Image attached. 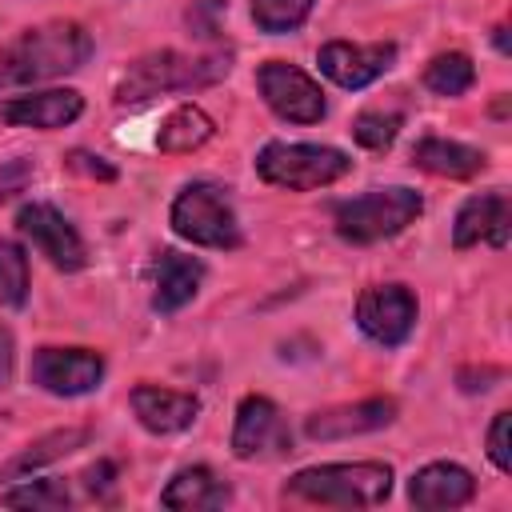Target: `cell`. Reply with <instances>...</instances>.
Returning <instances> with one entry per match:
<instances>
[{
    "mask_svg": "<svg viewBox=\"0 0 512 512\" xmlns=\"http://www.w3.org/2000/svg\"><path fill=\"white\" fill-rule=\"evenodd\" d=\"M92 56V36L72 20H52L40 28H28L12 44L0 48V88L12 84H36L64 72L84 68Z\"/></svg>",
    "mask_w": 512,
    "mask_h": 512,
    "instance_id": "obj_1",
    "label": "cell"
},
{
    "mask_svg": "<svg viewBox=\"0 0 512 512\" xmlns=\"http://www.w3.org/2000/svg\"><path fill=\"white\" fill-rule=\"evenodd\" d=\"M228 56L224 52H208V56H188L176 48H160L140 56L136 64H128V72L116 84V104H144L152 96L164 92H192V88H208L216 80L228 76Z\"/></svg>",
    "mask_w": 512,
    "mask_h": 512,
    "instance_id": "obj_2",
    "label": "cell"
},
{
    "mask_svg": "<svg viewBox=\"0 0 512 512\" xmlns=\"http://www.w3.org/2000/svg\"><path fill=\"white\" fill-rule=\"evenodd\" d=\"M292 500L324 504V508H372L392 492V468L376 460L360 464H316L288 480Z\"/></svg>",
    "mask_w": 512,
    "mask_h": 512,
    "instance_id": "obj_3",
    "label": "cell"
},
{
    "mask_svg": "<svg viewBox=\"0 0 512 512\" xmlns=\"http://www.w3.org/2000/svg\"><path fill=\"white\" fill-rule=\"evenodd\" d=\"M420 208H424V200L416 188H404V184L372 188V192H360V196L336 204V232L352 244H376V240L404 232L420 216Z\"/></svg>",
    "mask_w": 512,
    "mask_h": 512,
    "instance_id": "obj_4",
    "label": "cell"
},
{
    "mask_svg": "<svg viewBox=\"0 0 512 512\" xmlns=\"http://www.w3.org/2000/svg\"><path fill=\"white\" fill-rule=\"evenodd\" d=\"M352 160L340 148L328 144H284L272 140L256 152V172L260 180L288 188V192H308V188H324L336 184L340 176H348Z\"/></svg>",
    "mask_w": 512,
    "mask_h": 512,
    "instance_id": "obj_5",
    "label": "cell"
},
{
    "mask_svg": "<svg viewBox=\"0 0 512 512\" xmlns=\"http://www.w3.org/2000/svg\"><path fill=\"white\" fill-rule=\"evenodd\" d=\"M172 228L176 236L200 244V248H236L240 244V224L228 192L220 184L196 180L172 200Z\"/></svg>",
    "mask_w": 512,
    "mask_h": 512,
    "instance_id": "obj_6",
    "label": "cell"
},
{
    "mask_svg": "<svg viewBox=\"0 0 512 512\" xmlns=\"http://www.w3.org/2000/svg\"><path fill=\"white\" fill-rule=\"evenodd\" d=\"M256 88L264 96V104L292 124H316L324 116V92L316 88V80L308 72H300L296 64L284 60H268L256 72Z\"/></svg>",
    "mask_w": 512,
    "mask_h": 512,
    "instance_id": "obj_7",
    "label": "cell"
},
{
    "mask_svg": "<svg viewBox=\"0 0 512 512\" xmlns=\"http://www.w3.org/2000/svg\"><path fill=\"white\" fill-rule=\"evenodd\" d=\"M16 228L32 240V248H36L40 256H48L52 268H60V272H80V268L88 264V248H84L80 232H76L52 204H44V200L24 204V208L16 212Z\"/></svg>",
    "mask_w": 512,
    "mask_h": 512,
    "instance_id": "obj_8",
    "label": "cell"
},
{
    "mask_svg": "<svg viewBox=\"0 0 512 512\" xmlns=\"http://www.w3.org/2000/svg\"><path fill=\"white\" fill-rule=\"evenodd\" d=\"M356 324L368 340L400 348L416 324V296L404 284H372L356 300Z\"/></svg>",
    "mask_w": 512,
    "mask_h": 512,
    "instance_id": "obj_9",
    "label": "cell"
},
{
    "mask_svg": "<svg viewBox=\"0 0 512 512\" xmlns=\"http://www.w3.org/2000/svg\"><path fill=\"white\" fill-rule=\"evenodd\" d=\"M28 376L52 396H84L104 380V356L92 348H36Z\"/></svg>",
    "mask_w": 512,
    "mask_h": 512,
    "instance_id": "obj_10",
    "label": "cell"
},
{
    "mask_svg": "<svg viewBox=\"0 0 512 512\" xmlns=\"http://www.w3.org/2000/svg\"><path fill=\"white\" fill-rule=\"evenodd\" d=\"M292 448V432L268 396H244L232 424V452L240 460H272Z\"/></svg>",
    "mask_w": 512,
    "mask_h": 512,
    "instance_id": "obj_11",
    "label": "cell"
},
{
    "mask_svg": "<svg viewBox=\"0 0 512 512\" xmlns=\"http://www.w3.org/2000/svg\"><path fill=\"white\" fill-rule=\"evenodd\" d=\"M320 72L340 84V88H364L376 76H384L396 64V48L392 44H348V40H332L316 52Z\"/></svg>",
    "mask_w": 512,
    "mask_h": 512,
    "instance_id": "obj_12",
    "label": "cell"
},
{
    "mask_svg": "<svg viewBox=\"0 0 512 512\" xmlns=\"http://www.w3.org/2000/svg\"><path fill=\"white\" fill-rule=\"evenodd\" d=\"M392 420H396V400L372 396V400H356V404H340V408H324V412L308 416L304 432H308V440H348V436L388 428Z\"/></svg>",
    "mask_w": 512,
    "mask_h": 512,
    "instance_id": "obj_13",
    "label": "cell"
},
{
    "mask_svg": "<svg viewBox=\"0 0 512 512\" xmlns=\"http://www.w3.org/2000/svg\"><path fill=\"white\" fill-rule=\"evenodd\" d=\"M508 228H512V204L504 192H480L472 200H464V208L456 212L452 224V244L456 248H472L480 240L504 248L508 244Z\"/></svg>",
    "mask_w": 512,
    "mask_h": 512,
    "instance_id": "obj_14",
    "label": "cell"
},
{
    "mask_svg": "<svg viewBox=\"0 0 512 512\" xmlns=\"http://www.w3.org/2000/svg\"><path fill=\"white\" fill-rule=\"evenodd\" d=\"M84 112V96L72 88H48V92H24L0 104V120L16 128H64Z\"/></svg>",
    "mask_w": 512,
    "mask_h": 512,
    "instance_id": "obj_15",
    "label": "cell"
},
{
    "mask_svg": "<svg viewBox=\"0 0 512 512\" xmlns=\"http://www.w3.org/2000/svg\"><path fill=\"white\" fill-rule=\"evenodd\" d=\"M476 496V480H472V472L468 468H460V464H448V460H440V464H424L420 472H412V480H408V500L416 504V508H460V504H468Z\"/></svg>",
    "mask_w": 512,
    "mask_h": 512,
    "instance_id": "obj_16",
    "label": "cell"
},
{
    "mask_svg": "<svg viewBox=\"0 0 512 512\" xmlns=\"http://www.w3.org/2000/svg\"><path fill=\"white\" fill-rule=\"evenodd\" d=\"M132 412L136 420L156 432V436H168V432H180L196 420L200 412V400L188 396V392H172V388H160V384H136L132 388Z\"/></svg>",
    "mask_w": 512,
    "mask_h": 512,
    "instance_id": "obj_17",
    "label": "cell"
},
{
    "mask_svg": "<svg viewBox=\"0 0 512 512\" xmlns=\"http://www.w3.org/2000/svg\"><path fill=\"white\" fill-rule=\"evenodd\" d=\"M204 280V264L196 256H184V252H172L164 248L152 264V308L156 312H176L184 308L196 288Z\"/></svg>",
    "mask_w": 512,
    "mask_h": 512,
    "instance_id": "obj_18",
    "label": "cell"
},
{
    "mask_svg": "<svg viewBox=\"0 0 512 512\" xmlns=\"http://www.w3.org/2000/svg\"><path fill=\"white\" fill-rule=\"evenodd\" d=\"M228 500H232L228 484L216 480V472L200 468V464L196 468H180L168 480V488L160 492V504L176 508V512H212V508H224Z\"/></svg>",
    "mask_w": 512,
    "mask_h": 512,
    "instance_id": "obj_19",
    "label": "cell"
},
{
    "mask_svg": "<svg viewBox=\"0 0 512 512\" xmlns=\"http://www.w3.org/2000/svg\"><path fill=\"white\" fill-rule=\"evenodd\" d=\"M412 164L432 172V176H452V180H464V176H476L484 168V152L472 148V144H460V140H444V136H424L416 148H412Z\"/></svg>",
    "mask_w": 512,
    "mask_h": 512,
    "instance_id": "obj_20",
    "label": "cell"
},
{
    "mask_svg": "<svg viewBox=\"0 0 512 512\" xmlns=\"http://www.w3.org/2000/svg\"><path fill=\"white\" fill-rule=\"evenodd\" d=\"M208 136H212V120H208V112H200L196 104H180V108L168 112V120L160 124V132H156V148L168 152V156H180V152L200 148Z\"/></svg>",
    "mask_w": 512,
    "mask_h": 512,
    "instance_id": "obj_21",
    "label": "cell"
},
{
    "mask_svg": "<svg viewBox=\"0 0 512 512\" xmlns=\"http://www.w3.org/2000/svg\"><path fill=\"white\" fill-rule=\"evenodd\" d=\"M68 500H72L68 484L52 480V476L48 480H24L0 496L4 508H32V512H60V508H68Z\"/></svg>",
    "mask_w": 512,
    "mask_h": 512,
    "instance_id": "obj_22",
    "label": "cell"
},
{
    "mask_svg": "<svg viewBox=\"0 0 512 512\" xmlns=\"http://www.w3.org/2000/svg\"><path fill=\"white\" fill-rule=\"evenodd\" d=\"M472 80H476V68L464 52H440L424 68V88H432L436 96H460L472 88Z\"/></svg>",
    "mask_w": 512,
    "mask_h": 512,
    "instance_id": "obj_23",
    "label": "cell"
},
{
    "mask_svg": "<svg viewBox=\"0 0 512 512\" xmlns=\"http://www.w3.org/2000/svg\"><path fill=\"white\" fill-rule=\"evenodd\" d=\"M28 300V256L16 240H0V304L24 308Z\"/></svg>",
    "mask_w": 512,
    "mask_h": 512,
    "instance_id": "obj_24",
    "label": "cell"
},
{
    "mask_svg": "<svg viewBox=\"0 0 512 512\" xmlns=\"http://www.w3.org/2000/svg\"><path fill=\"white\" fill-rule=\"evenodd\" d=\"M312 12V0H252V20L256 28L280 36V32H292L308 20Z\"/></svg>",
    "mask_w": 512,
    "mask_h": 512,
    "instance_id": "obj_25",
    "label": "cell"
},
{
    "mask_svg": "<svg viewBox=\"0 0 512 512\" xmlns=\"http://www.w3.org/2000/svg\"><path fill=\"white\" fill-rule=\"evenodd\" d=\"M396 132H400V112L368 108V112H360V116L352 120V136H356V144H364V148H372V152L388 148V144L396 140Z\"/></svg>",
    "mask_w": 512,
    "mask_h": 512,
    "instance_id": "obj_26",
    "label": "cell"
},
{
    "mask_svg": "<svg viewBox=\"0 0 512 512\" xmlns=\"http://www.w3.org/2000/svg\"><path fill=\"white\" fill-rule=\"evenodd\" d=\"M80 440H84V432H80V428H72V432H56V436L40 440L36 448H28V452L16 460V468H32V464H40V460L64 456V452H72V444H80Z\"/></svg>",
    "mask_w": 512,
    "mask_h": 512,
    "instance_id": "obj_27",
    "label": "cell"
},
{
    "mask_svg": "<svg viewBox=\"0 0 512 512\" xmlns=\"http://www.w3.org/2000/svg\"><path fill=\"white\" fill-rule=\"evenodd\" d=\"M508 428H512V412H496L492 428H488V456L500 472H512V448H508Z\"/></svg>",
    "mask_w": 512,
    "mask_h": 512,
    "instance_id": "obj_28",
    "label": "cell"
},
{
    "mask_svg": "<svg viewBox=\"0 0 512 512\" xmlns=\"http://www.w3.org/2000/svg\"><path fill=\"white\" fill-rule=\"evenodd\" d=\"M68 168L88 172V176H100V180H112V176H116V168L104 164V156H92V152H72V156H68Z\"/></svg>",
    "mask_w": 512,
    "mask_h": 512,
    "instance_id": "obj_29",
    "label": "cell"
},
{
    "mask_svg": "<svg viewBox=\"0 0 512 512\" xmlns=\"http://www.w3.org/2000/svg\"><path fill=\"white\" fill-rule=\"evenodd\" d=\"M112 476H116V468H112L108 460H100V464H92V468L84 472V484H88L92 496H108V492H112Z\"/></svg>",
    "mask_w": 512,
    "mask_h": 512,
    "instance_id": "obj_30",
    "label": "cell"
},
{
    "mask_svg": "<svg viewBox=\"0 0 512 512\" xmlns=\"http://www.w3.org/2000/svg\"><path fill=\"white\" fill-rule=\"evenodd\" d=\"M12 380V332L0 328V388Z\"/></svg>",
    "mask_w": 512,
    "mask_h": 512,
    "instance_id": "obj_31",
    "label": "cell"
},
{
    "mask_svg": "<svg viewBox=\"0 0 512 512\" xmlns=\"http://www.w3.org/2000/svg\"><path fill=\"white\" fill-rule=\"evenodd\" d=\"M492 40H496V48H500V52H508V28H504V24L496 28V36H492Z\"/></svg>",
    "mask_w": 512,
    "mask_h": 512,
    "instance_id": "obj_32",
    "label": "cell"
}]
</instances>
